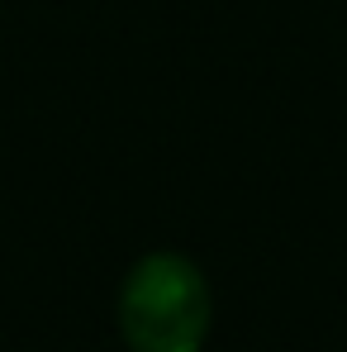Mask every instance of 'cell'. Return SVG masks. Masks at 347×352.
Wrapping results in <instances>:
<instances>
[{
  "label": "cell",
  "mask_w": 347,
  "mask_h": 352,
  "mask_svg": "<svg viewBox=\"0 0 347 352\" xmlns=\"http://www.w3.org/2000/svg\"><path fill=\"white\" fill-rule=\"evenodd\" d=\"M210 319V281L181 252H148L119 291V333L133 352H200Z\"/></svg>",
  "instance_id": "cell-1"
}]
</instances>
